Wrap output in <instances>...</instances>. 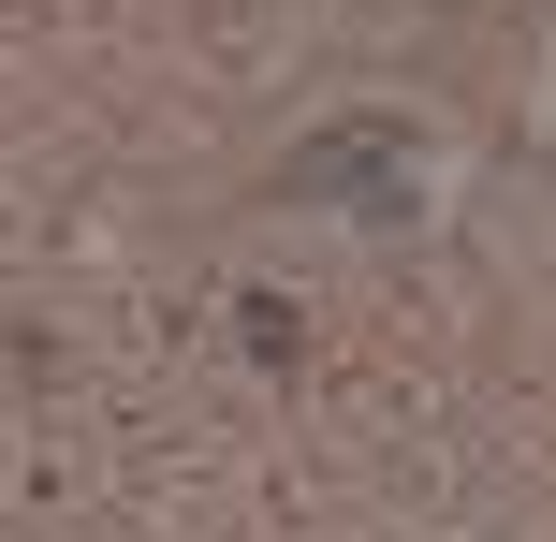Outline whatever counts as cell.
<instances>
[{
	"instance_id": "6da1fadb",
	"label": "cell",
	"mask_w": 556,
	"mask_h": 542,
	"mask_svg": "<svg viewBox=\"0 0 556 542\" xmlns=\"http://www.w3.org/2000/svg\"><path fill=\"white\" fill-rule=\"evenodd\" d=\"M425 117L366 103V117H323V133H293V162H278V205H337V220L366 235H410L425 220Z\"/></svg>"
},
{
	"instance_id": "7a4b0ae2",
	"label": "cell",
	"mask_w": 556,
	"mask_h": 542,
	"mask_svg": "<svg viewBox=\"0 0 556 542\" xmlns=\"http://www.w3.org/2000/svg\"><path fill=\"white\" fill-rule=\"evenodd\" d=\"M235 338H250V352H264V367H293V352H307V323H293V308H278V293H250V308H235Z\"/></svg>"
}]
</instances>
